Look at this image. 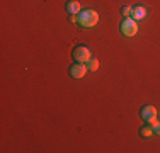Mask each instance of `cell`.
Here are the masks:
<instances>
[{
	"label": "cell",
	"mask_w": 160,
	"mask_h": 153,
	"mask_svg": "<svg viewBox=\"0 0 160 153\" xmlns=\"http://www.w3.org/2000/svg\"><path fill=\"white\" fill-rule=\"evenodd\" d=\"M97 22H99L97 10L87 9V10H82V12L78 14V26L82 29H92Z\"/></svg>",
	"instance_id": "1"
},
{
	"label": "cell",
	"mask_w": 160,
	"mask_h": 153,
	"mask_svg": "<svg viewBox=\"0 0 160 153\" xmlns=\"http://www.w3.org/2000/svg\"><path fill=\"white\" fill-rule=\"evenodd\" d=\"M138 29H140L138 22H136L133 17H128V19H124V21L121 22V32H123L126 37L136 36V34H138Z\"/></svg>",
	"instance_id": "2"
},
{
	"label": "cell",
	"mask_w": 160,
	"mask_h": 153,
	"mask_svg": "<svg viewBox=\"0 0 160 153\" xmlns=\"http://www.w3.org/2000/svg\"><path fill=\"white\" fill-rule=\"evenodd\" d=\"M72 56H73V60L77 63H87V61L92 58V53H90V49L87 46H77L73 49V55Z\"/></svg>",
	"instance_id": "3"
},
{
	"label": "cell",
	"mask_w": 160,
	"mask_h": 153,
	"mask_svg": "<svg viewBox=\"0 0 160 153\" xmlns=\"http://www.w3.org/2000/svg\"><path fill=\"white\" fill-rule=\"evenodd\" d=\"M87 65L85 63H77L75 61V65H72L70 67V75H72V78H75V80H78V78H83L87 73Z\"/></svg>",
	"instance_id": "4"
},
{
	"label": "cell",
	"mask_w": 160,
	"mask_h": 153,
	"mask_svg": "<svg viewBox=\"0 0 160 153\" xmlns=\"http://www.w3.org/2000/svg\"><path fill=\"white\" fill-rule=\"evenodd\" d=\"M140 116H142V119L147 121V122L150 119H155V117H157V107H155V106H145V107H142Z\"/></svg>",
	"instance_id": "5"
},
{
	"label": "cell",
	"mask_w": 160,
	"mask_h": 153,
	"mask_svg": "<svg viewBox=\"0 0 160 153\" xmlns=\"http://www.w3.org/2000/svg\"><path fill=\"white\" fill-rule=\"evenodd\" d=\"M145 17H147V9H145L143 5L133 7V19H135V21H142Z\"/></svg>",
	"instance_id": "6"
},
{
	"label": "cell",
	"mask_w": 160,
	"mask_h": 153,
	"mask_svg": "<svg viewBox=\"0 0 160 153\" xmlns=\"http://www.w3.org/2000/svg\"><path fill=\"white\" fill-rule=\"evenodd\" d=\"M67 10L70 14H80L82 12V7H80V3L77 2V0H72V2L67 3Z\"/></svg>",
	"instance_id": "7"
},
{
	"label": "cell",
	"mask_w": 160,
	"mask_h": 153,
	"mask_svg": "<svg viewBox=\"0 0 160 153\" xmlns=\"http://www.w3.org/2000/svg\"><path fill=\"white\" fill-rule=\"evenodd\" d=\"M153 135H155V131H153V128H152L150 124L143 126V128L140 129V136H142L143 140H148V138H152Z\"/></svg>",
	"instance_id": "8"
},
{
	"label": "cell",
	"mask_w": 160,
	"mask_h": 153,
	"mask_svg": "<svg viewBox=\"0 0 160 153\" xmlns=\"http://www.w3.org/2000/svg\"><path fill=\"white\" fill-rule=\"evenodd\" d=\"M87 68H89L90 72H97V70H99V60L90 58L89 61H87Z\"/></svg>",
	"instance_id": "9"
},
{
	"label": "cell",
	"mask_w": 160,
	"mask_h": 153,
	"mask_svg": "<svg viewBox=\"0 0 160 153\" xmlns=\"http://www.w3.org/2000/svg\"><path fill=\"white\" fill-rule=\"evenodd\" d=\"M123 15H124V17H133V9H131V7H123Z\"/></svg>",
	"instance_id": "10"
},
{
	"label": "cell",
	"mask_w": 160,
	"mask_h": 153,
	"mask_svg": "<svg viewBox=\"0 0 160 153\" xmlns=\"http://www.w3.org/2000/svg\"><path fill=\"white\" fill-rule=\"evenodd\" d=\"M68 21L73 24V22H78V14H70L68 15Z\"/></svg>",
	"instance_id": "11"
},
{
	"label": "cell",
	"mask_w": 160,
	"mask_h": 153,
	"mask_svg": "<svg viewBox=\"0 0 160 153\" xmlns=\"http://www.w3.org/2000/svg\"><path fill=\"white\" fill-rule=\"evenodd\" d=\"M153 131H155V135L160 136V121L157 122V126H153Z\"/></svg>",
	"instance_id": "12"
}]
</instances>
